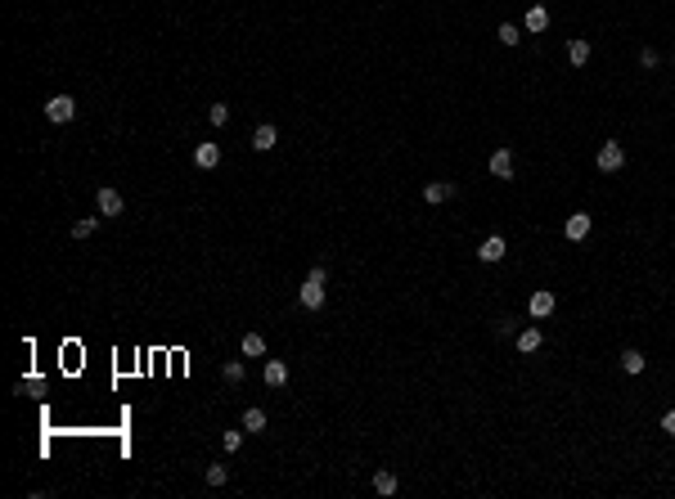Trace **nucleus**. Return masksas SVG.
<instances>
[{
    "instance_id": "nucleus-1",
    "label": "nucleus",
    "mask_w": 675,
    "mask_h": 499,
    "mask_svg": "<svg viewBox=\"0 0 675 499\" xmlns=\"http://www.w3.org/2000/svg\"><path fill=\"white\" fill-rule=\"evenodd\" d=\"M325 265H311V275L307 279H302V288H298V302L307 306V311H320V306H325Z\"/></svg>"
},
{
    "instance_id": "nucleus-2",
    "label": "nucleus",
    "mask_w": 675,
    "mask_h": 499,
    "mask_svg": "<svg viewBox=\"0 0 675 499\" xmlns=\"http://www.w3.org/2000/svg\"><path fill=\"white\" fill-rule=\"evenodd\" d=\"M594 167L608 171V176H612V171H621L626 167V149L617 140H603V144H599V153H594Z\"/></svg>"
},
{
    "instance_id": "nucleus-3",
    "label": "nucleus",
    "mask_w": 675,
    "mask_h": 499,
    "mask_svg": "<svg viewBox=\"0 0 675 499\" xmlns=\"http://www.w3.org/2000/svg\"><path fill=\"white\" fill-rule=\"evenodd\" d=\"M590 229H594V216L590 212H572L563 220V238L567 243H585V238H590Z\"/></svg>"
},
{
    "instance_id": "nucleus-4",
    "label": "nucleus",
    "mask_w": 675,
    "mask_h": 499,
    "mask_svg": "<svg viewBox=\"0 0 675 499\" xmlns=\"http://www.w3.org/2000/svg\"><path fill=\"white\" fill-rule=\"evenodd\" d=\"M45 117L50 122H72L77 117V99H72V95H50V99H45Z\"/></svg>"
},
{
    "instance_id": "nucleus-5",
    "label": "nucleus",
    "mask_w": 675,
    "mask_h": 499,
    "mask_svg": "<svg viewBox=\"0 0 675 499\" xmlns=\"http://www.w3.org/2000/svg\"><path fill=\"white\" fill-rule=\"evenodd\" d=\"M455 194H460V185H455V180H428V185H423V203H428V207L450 203Z\"/></svg>"
},
{
    "instance_id": "nucleus-6",
    "label": "nucleus",
    "mask_w": 675,
    "mask_h": 499,
    "mask_svg": "<svg viewBox=\"0 0 675 499\" xmlns=\"http://www.w3.org/2000/svg\"><path fill=\"white\" fill-rule=\"evenodd\" d=\"M527 311H531V320H549V315L558 311V297L549 293V288H536V293L527 297Z\"/></svg>"
},
{
    "instance_id": "nucleus-7",
    "label": "nucleus",
    "mask_w": 675,
    "mask_h": 499,
    "mask_svg": "<svg viewBox=\"0 0 675 499\" xmlns=\"http://www.w3.org/2000/svg\"><path fill=\"white\" fill-rule=\"evenodd\" d=\"M505 252H509V243L500 234H487L478 243V261H487V265H496V261H505Z\"/></svg>"
},
{
    "instance_id": "nucleus-8",
    "label": "nucleus",
    "mask_w": 675,
    "mask_h": 499,
    "mask_svg": "<svg viewBox=\"0 0 675 499\" xmlns=\"http://www.w3.org/2000/svg\"><path fill=\"white\" fill-rule=\"evenodd\" d=\"M95 207H99V216H122L127 212V198H122L117 189H99V194H95Z\"/></svg>"
},
{
    "instance_id": "nucleus-9",
    "label": "nucleus",
    "mask_w": 675,
    "mask_h": 499,
    "mask_svg": "<svg viewBox=\"0 0 675 499\" xmlns=\"http://www.w3.org/2000/svg\"><path fill=\"white\" fill-rule=\"evenodd\" d=\"M487 171H491L496 180H513V149H496V153L487 158Z\"/></svg>"
},
{
    "instance_id": "nucleus-10",
    "label": "nucleus",
    "mask_w": 675,
    "mask_h": 499,
    "mask_svg": "<svg viewBox=\"0 0 675 499\" xmlns=\"http://www.w3.org/2000/svg\"><path fill=\"white\" fill-rule=\"evenodd\" d=\"M590 41H585V36H572V41H567V63H572V68H585V63H590Z\"/></svg>"
},
{
    "instance_id": "nucleus-11",
    "label": "nucleus",
    "mask_w": 675,
    "mask_h": 499,
    "mask_svg": "<svg viewBox=\"0 0 675 499\" xmlns=\"http://www.w3.org/2000/svg\"><path fill=\"white\" fill-rule=\"evenodd\" d=\"M522 27H527L531 36H540L549 27V9L545 5H527V18H522Z\"/></svg>"
},
{
    "instance_id": "nucleus-12",
    "label": "nucleus",
    "mask_w": 675,
    "mask_h": 499,
    "mask_svg": "<svg viewBox=\"0 0 675 499\" xmlns=\"http://www.w3.org/2000/svg\"><path fill=\"white\" fill-rule=\"evenodd\" d=\"M275 144H279V131H275L270 122H261V126L252 131V149H257V153H270Z\"/></svg>"
},
{
    "instance_id": "nucleus-13",
    "label": "nucleus",
    "mask_w": 675,
    "mask_h": 499,
    "mask_svg": "<svg viewBox=\"0 0 675 499\" xmlns=\"http://www.w3.org/2000/svg\"><path fill=\"white\" fill-rule=\"evenodd\" d=\"M540 347H545V333H540L536 324H531V329H522V333H518V351H522V356H536Z\"/></svg>"
},
{
    "instance_id": "nucleus-14",
    "label": "nucleus",
    "mask_w": 675,
    "mask_h": 499,
    "mask_svg": "<svg viewBox=\"0 0 675 499\" xmlns=\"http://www.w3.org/2000/svg\"><path fill=\"white\" fill-rule=\"evenodd\" d=\"M261 378H266V387H275V391H279L284 382H288V364H284V360H266Z\"/></svg>"
},
{
    "instance_id": "nucleus-15",
    "label": "nucleus",
    "mask_w": 675,
    "mask_h": 499,
    "mask_svg": "<svg viewBox=\"0 0 675 499\" xmlns=\"http://www.w3.org/2000/svg\"><path fill=\"white\" fill-rule=\"evenodd\" d=\"M374 491L383 495V499H387V495H396V491H401V477H396L392 468H378V473H374Z\"/></svg>"
},
{
    "instance_id": "nucleus-16",
    "label": "nucleus",
    "mask_w": 675,
    "mask_h": 499,
    "mask_svg": "<svg viewBox=\"0 0 675 499\" xmlns=\"http://www.w3.org/2000/svg\"><path fill=\"white\" fill-rule=\"evenodd\" d=\"M621 369L631 373V378H640L644 369H649V360H644V351H635V347H626L621 351Z\"/></svg>"
},
{
    "instance_id": "nucleus-17",
    "label": "nucleus",
    "mask_w": 675,
    "mask_h": 499,
    "mask_svg": "<svg viewBox=\"0 0 675 499\" xmlns=\"http://www.w3.org/2000/svg\"><path fill=\"white\" fill-rule=\"evenodd\" d=\"M194 162H198L203 171H212L216 162H221V149H216V144H198V149H194Z\"/></svg>"
},
{
    "instance_id": "nucleus-18",
    "label": "nucleus",
    "mask_w": 675,
    "mask_h": 499,
    "mask_svg": "<svg viewBox=\"0 0 675 499\" xmlns=\"http://www.w3.org/2000/svg\"><path fill=\"white\" fill-rule=\"evenodd\" d=\"M266 423H270V418H266V409H243V432H266Z\"/></svg>"
},
{
    "instance_id": "nucleus-19",
    "label": "nucleus",
    "mask_w": 675,
    "mask_h": 499,
    "mask_svg": "<svg viewBox=\"0 0 675 499\" xmlns=\"http://www.w3.org/2000/svg\"><path fill=\"white\" fill-rule=\"evenodd\" d=\"M496 41H500V45H509V50H513V45L522 41V32H518L513 23H500V27H496Z\"/></svg>"
},
{
    "instance_id": "nucleus-20",
    "label": "nucleus",
    "mask_w": 675,
    "mask_h": 499,
    "mask_svg": "<svg viewBox=\"0 0 675 499\" xmlns=\"http://www.w3.org/2000/svg\"><path fill=\"white\" fill-rule=\"evenodd\" d=\"M243 356H266V338H261V333H243Z\"/></svg>"
},
{
    "instance_id": "nucleus-21",
    "label": "nucleus",
    "mask_w": 675,
    "mask_h": 499,
    "mask_svg": "<svg viewBox=\"0 0 675 499\" xmlns=\"http://www.w3.org/2000/svg\"><path fill=\"white\" fill-rule=\"evenodd\" d=\"M95 229H99V216H81L77 225H72V238H90Z\"/></svg>"
},
{
    "instance_id": "nucleus-22",
    "label": "nucleus",
    "mask_w": 675,
    "mask_h": 499,
    "mask_svg": "<svg viewBox=\"0 0 675 499\" xmlns=\"http://www.w3.org/2000/svg\"><path fill=\"white\" fill-rule=\"evenodd\" d=\"M207 122H212V126H225V122H230V104H212V108H207Z\"/></svg>"
},
{
    "instance_id": "nucleus-23",
    "label": "nucleus",
    "mask_w": 675,
    "mask_h": 499,
    "mask_svg": "<svg viewBox=\"0 0 675 499\" xmlns=\"http://www.w3.org/2000/svg\"><path fill=\"white\" fill-rule=\"evenodd\" d=\"M221 378H225V382H243V364H239V360H225Z\"/></svg>"
},
{
    "instance_id": "nucleus-24",
    "label": "nucleus",
    "mask_w": 675,
    "mask_h": 499,
    "mask_svg": "<svg viewBox=\"0 0 675 499\" xmlns=\"http://www.w3.org/2000/svg\"><path fill=\"white\" fill-rule=\"evenodd\" d=\"M225 477L230 473H225L221 464H207V486H225Z\"/></svg>"
},
{
    "instance_id": "nucleus-25",
    "label": "nucleus",
    "mask_w": 675,
    "mask_h": 499,
    "mask_svg": "<svg viewBox=\"0 0 675 499\" xmlns=\"http://www.w3.org/2000/svg\"><path fill=\"white\" fill-rule=\"evenodd\" d=\"M640 63H644V68H658V50H653V45H644V50H640Z\"/></svg>"
},
{
    "instance_id": "nucleus-26",
    "label": "nucleus",
    "mask_w": 675,
    "mask_h": 499,
    "mask_svg": "<svg viewBox=\"0 0 675 499\" xmlns=\"http://www.w3.org/2000/svg\"><path fill=\"white\" fill-rule=\"evenodd\" d=\"M221 445H225V450H239V445H243V432H225Z\"/></svg>"
},
{
    "instance_id": "nucleus-27",
    "label": "nucleus",
    "mask_w": 675,
    "mask_h": 499,
    "mask_svg": "<svg viewBox=\"0 0 675 499\" xmlns=\"http://www.w3.org/2000/svg\"><path fill=\"white\" fill-rule=\"evenodd\" d=\"M662 432H667V436H675V409H667V414H662Z\"/></svg>"
},
{
    "instance_id": "nucleus-28",
    "label": "nucleus",
    "mask_w": 675,
    "mask_h": 499,
    "mask_svg": "<svg viewBox=\"0 0 675 499\" xmlns=\"http://www.w3.org/2000/svg\"><path fill=\"white\" fill-rule=\"evenodd\" d=\"M671 63H675V59H671Z\"/></svg>"
}]
</instances>
